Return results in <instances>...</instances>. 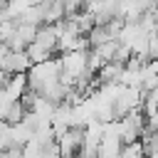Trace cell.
I'll list each match as a JSON object with an SVG mask.
<instances>
[{
    "instance_id": "1",
    "label": "cell",
    "mask_w": 158,
    "mask_h": 158,
    "mask_svg": "<svg viewBox=\"0 0 158 158\" xmlns=\"http://www.w3.org/2000/svg\"><path fill=\"white\" fill-rule=\"evenodd\" d=\"M0 69L7 74H20L30 69V59L25 54V49H7L5 54H0Z\"/></svg>"
},
{
    "instance_id": "2",
    "label": "cell",
    "mask_w": 158,
    "mask_h": 158,
    "mask_svg": "<svg viewBox=\"0 0 158 158\" xmlns=\"http://www.w3.org/2000/svg\"><path fill=\"white\" fill-rule=\"evenodd\" d=\"M12 22H15V20H12ZM35 32H37V27L25 25V22H15V27H12L10 37L5 40L7 49H25V47L35 40Z\"/></svg>"
},
{
    "instance_id": "3",
    "label": "cell",
    "mask_w": 158,
    "mask_h": 158,
    "mask_svg": "<svg viewBox=\"0 0 158 158\" xmlns=\"http://www.w3.org/2000/svg\"><path fill=\"white\" fill-rule=\"evenodd\" d=\"M2 89H5L12 99H20V94L27 89V77H25V72H20V74H10Z\"/></svg>"
}]
</instances>
